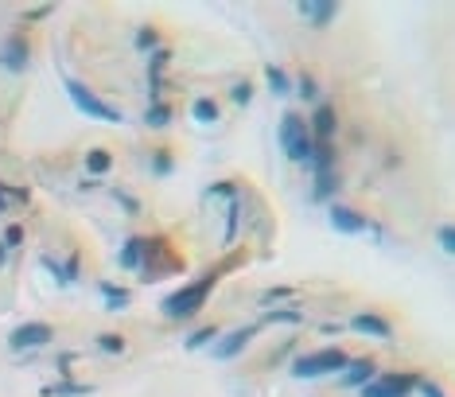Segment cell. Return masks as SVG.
<instances>
[{
	"instance_id": "1",
	"label": "cell",
	"mask_w": 455,
	"mask_h": 397,
	"mask_svg": "<svg viewBox=\"0 0 455 397\" xmlns=\"http://www.w3.org/2000/svg\"><path fill=\"white\" fill-rule=\"evenodd\" d=\"M218 277H222V269H211V272H203L195 284H183L179 292H172L164 304H160V308H164V316H167V319H187V316H195V311L206 304L211 288L218 284Z\"/></svg>"
},
{
	"instance_id": "2",
	"label": "cell",
	"mask_w": 455,
	"mask_h": 397,
	"mask_svg": "<svg viewBox=\"0 0 455 397\" xmlns=\"http://www.w3.org/2000/svg\"><path fill=\"white\" fill-rule=\"evenodd\" d=\"M63 86H66V93H71V101H74V109H78V113L94 117V121H105V125H117V121H121V109H113L110 101H102L94 90H86V86H82L78 78L66 74V78H63Z\"/></svg>"
},
{
	"instance_id": "3",
	"label": "cell",
	"mask_w": 455,
	"mask_h": 397,
	"mask_svg": "<svg viewBox=\"0 0 455 397\" xmlns=\"http://www.w3.org/2000/svg\"><path fill=\"white\" fill-rule=\"evenodd\" d=\"M280 148L288 152V160L296 163H307V156H312V132H307V121L300 113H284L280 117Z\"/></svg>"
},
{
	"instance_id": "4",
	"label": "cell",
	"mask_w": 455,
	"mask_h": 397,
	"mask_svg": "<svg viewBox=\"0 0 455 397\" xmlns=\"http://www.w3.org/2000/svg\"><path fill=\"white\" fill-rule=\"evenodd\" d=\"M346 362H350V355H346V350L327 347V350L300 355L296 362H292V374H296V378H323V374H331V370H343Z\"/></svg>"
},
{
	"instance_id": "5",
	"label": "cell",
	"mask_w": 455,
	"mask_h": 397,
	"mask_svg": "<svg viewBox=\"0 0 455 397\" xmlns=\"http://www.w3.org/2000/svg\"><path fill=\"white\" fill-rule=\"evenodd\" d=\"M179 257L172 253V246H167L164 238H144V261H141V269H144V280H160V277H167V272H179Z\"/></svg>"
},
{
	"instance_id": "6",
	"label": "cell",
	"mask_w": 455,
	"mask_h": 397,
	"mask_svg": "<svg viewBox=\"0 0 455 397\" xmlns=\"http://www.w3.org/2000/svg\"><path fill=\"white\" fill-rule=\"evenodd\" d=\"M416 374H374L362 386V397H408L416 389Z\"/></svg>"
},
{
	"instance_id": "7",
	"label": "cell",
	"mask_w": 455,
	"mask_h": 397,
	"mask_svg": "<svg viewBox=\"0 0 455 397\" xmlns=\"http://www.w3.org/2000/svg\"><path fill=\"white\" fill-rule=\"evenodd\" d=\"M55 339V327L51 323H20L16 331L8 335V347L16 350V355H24V350H40V347H47V343Z\"/></svg>"
},
{
	"instance_id": "8",
	"label": "cell",
	"mask_w": 455,
	"mask_h": 397,
	"mask_svg": "<svg viewBox=\"0 0 455 397\" xmlns=\"http://www.w3.org/2000/svg\"><path fill=\"white\" fill-rule=\"evenodd\" d=\"M28 62H32V47H28L24 35H8L0 43V67L12 70V74H24Z\"/></svg>"
},
{
	"instance_id": "9",
	"label": "cell",
	"mask_w": 455,
	"mask_h": 397,
	"mask_svg": "<svg viewBox=\"0 0 455 397\" xmlns=\"http://www.w3.org/2000/svg\"><path fill=\"white\" fill-rule=\"evenodd\" d=\"M257 335V327H237L234 335H226V339L214 347V358H222V362H230V358H237L245 347H249V339Z\"/></svg>"
},
{
	"instance_id": "10",
	"label": "cell",
	"mask_w": 455,
	"mask_h": 397,
	"mask_svg": "<svg viewBox=\"0 0 455 397\" xmlns=\"http://www.w3.org/2000/svg\"><path fill=\"white\" fill-rule=\"evenodd\" d=\"M374 358H350V362L343 366V386H350V389H362L370 378H374Z\"/></svg>"
},
{
	"instance_id": "11",
	"label": "cell",
	"mask_w": 455,
	"mask_h": 397,
	"mask_svg": "<svg viewBox=\"0 0 455 397\" xmlns=\"http://www.w3.org/2000/svg\"><path fill=\"white\" fill-rule=\"evenodd\" d=\"M366 226H370V222L358 214V210H350V207H331V230H338V234H362Z\"/></svg>"
},
{
	"instance_id": "12",
	"label": "cell",
	"mask_w": 455,
	"mask_h": 397,
	"mask_svg": "<svg viewBox=\"0 0 455 397\" xmlns=\"http://www.w3.org/2000/svg\"><path fill=\"white\" fill-rule=\"evenodd\" d=\"M307 163H312V176H327V171H335V144H331V140H312V156H307Z\"/></svg>"
},
{
	"instance_id": "13",
	"label": "cell",
	"mask_w": 455,
	"mask_h": 397,
	"mask_svg": "<svg viewBox=\"0 0 455 397\" xmlns=\"http://www.w3.org/2000/svg\"><path fill=\"white\" fill-rule=\"evenodd\" d=\"M300 16H307L312 28H327V23L338 16V4H331V0H304V4H300Z\"/></svg>"
},
{
	"instance_id": "14",
	"label": "cell",
	"mask_w": 455,
	"mask_h": 397,
	"mask_svg": "<svg viewBox=\"0 0 455 397\" xmlns=\"http://www.w3.org/2000/svg\"><path fill=\"white\" fill-rule=\"evenodd\" d=\"M335 129H338L335 109H331V105H319V109L312 113V129H307V132H312V140H331V137H335Z\"/></svg>"
},
{
	"instance_id": "15",
	"label": "cell",
	"mask_w": 455,
	"mask_h": 397,
	"mask_svg": "<svg viewBox=\"0 0 455 397\" xmlns=\"http://www.w3.org/2000/svg\"><path fill=\"white\" fill-rule=\"evenodd\" d=\"M350 327L362 331V335H374V339H393V327L385 323L382 316H370V311H358V316L350 319Z\"/></svg>"
},
{
	"instance_id": "16",
	"label": "cell",
	"mask_w": 455,
	"mask_h": 397,
	"mask_svg": "<svg viewBox=\"0 0 455 397\" xmlns=\"http://www.w3.org/2000/svg\"><path fill=\"white\" fill-rule=\"evenodd\" d=\"M102 296H105V308L110 311H125L129 304H133V292H129V288H117V284H110V280H102Z\"/></svg>"
},
{
	"instance_id": "17",
	"label": "cell",
	"mask_w": 455,
	"mask_h": 397,
	"mask_svg": "<svg viewBox=\"0 0 455 397\" xmlns=\"http://www.w3.org/2000/svg\"><path fill=\"white\" fill-rule=\"evenodd\" d=\"M117 261H121V269H141V261H144V238H125Z\"/></svg>"
},
{
	"instance_id": "18",
	"label": "cell",
	"mask_w": 455,
	"mask_h": 397,
	"mask_svg": "<svg viewBox=\"0 0 455 397\" xmlns=\"http://www.w3.org/2000/svg\"><path fill=\"white\" fill-rule=\"evenodd\" d=\"M94 386H82V381H59V386H43V397H90Z\"/></svg>"
},
{
	"instance_id": "19",
	"label": "cell",
	"mask_w": 455,
	"mask_h": 397,
	"mask_svg": "<svg viewBox=\"0 0 455 397\" xmlns=\"http://www.w3.org/2000/svg\"><path fill=\"white\" fill-rule=\"evenodd\" d=\"M338 191V176L327 171V176H315V187H312V202H327L331 195Z\"/></svg>"
},
{
	"instance_id": "20",
	"label": "cell",
	"mask_w": 455,
	"mask_h": 397,
	"mask_svg": "<svg viewBox=\"0 0 455 397\" xmlns=\"http://www.w3.org/2000/svg\"><path fill=\"white\" fill-rule=\"evenodd\" d=\"M237 222H242V199L234 195V199H230V207H226V234H222V241H226V246L237 238Z\"/></svg>"
},
{
	"instance_id": "21",
	"label": "cell",
	"mask_w": 455,
	"mask_h": 397,
	"mask_svg": "<svg viewBox=\"0 0 455 397\" xmlns=\"http://www.w3.org/2000/svg\"><path fill=\"white\" fill-rule=\"evenodd\" d=\"M191 113H195V121L214 125V121H218V101H214V98H199L195 105H191Z\"/></svg>"
},
{
	"instance_id": "22",
	"label": "cell",
	"mask_w": 455,
	"mask_h": 397,
	"mask_svg": "<svg viewBox=\"0 0 455 397\" xmlns=\"http://www.w3.org/2000/svg\"><path fill=\"white\" fill-rule=\"evenodd\" d=\"M265 78H268V90H273L276 98H284V93H292V82H288V74H284L280 67H265Z\"/></svg>"
},
{
	"instance_id": "23",
	"label": "cell",
	"mask_w": 455,
	"mask_h": 397,
	"mask_svg": "<svg viewBox=\"0 0 455 397\" xmlns=\"http://www.w3.org/2000/svg\"><path fill=\"white\" fill-rule=\"evenodd\" d=\"M167 121H172V109H167L164 101H152V105L144 109V125H152V129H164Z\"/></svg>"
},
{
	"instance_id": "24",
	"label": "cell",
	"mask_w": 455,
	"mask_h": 397,
	"mask_svg": "<svg viewBox=\"0 0 455 397\" xmlns=\"http://www.w3.org/2000/svg\"><path fill=\"white\" fill-rule=\"evenodd\" d=\"M86 168H90V176H105V171L113 168V156L105 152V148H94V152L86 156Z\"/></svg>"
},
{
	"instance_id": "25",
	"label": "cell",
	"mask_w": 455,
	"mask_h": 397,
	"mask_svg": "<svg viewBox=\"0 0 455 397\" xmlns=\"http://www.w3.org/2000/svg\"><path fill=\"white\" fill-rule=\"evenodd\" d=\"M304 319V311H296V308H273V311H265V323H300Z\"/></svg>"
},
{
	"instance_id": "26",
	"label": "cell",
	"mask_w": 455,
	"mask_h": 397,
	"mask_svg": "<svg viewBox=\"0 0 455 397\" xmlns=\"http://www.w3.org/2000/svg\"><path fill=\"white\" fill-rule=\"evenodd\" d=\"M172 168H175L172 152H167V148H160V152L152 156V171H156V176H172Z\"/></svg>"
},
{
	"instance_id": "27",
	"label": "cell",
	"mask_w": 455,
	"mask_h": 397,
	"mask_svg": "<svg viewBox=\"0 0 455 397\" xmlns=\"http://www.w3.org/2000/svg\"><path fill=\"white\" fill-rule=\"evenodd\" d=\"M218 335V327H199L195 335H187V350H199V347H206V343Z\"/></svg>"
},
{
	"instance_id": "28",
	"label": "cell",
	"mask_w": 455,
	"mask_h": 397,
	"mask_svg": "<svg viewBox=\"0 0 455 397\" xmlns=\"http://www.w3.org/2000/svg\"><path fill=\"white\" fill-rule=\"evenodd\" d=\"M98 347L105 350V355H125V339H121V335H102V339H98Z\"/></svg>"
},
{
	"instance_id": "29",
	"label": "cell",
	"mask_w": 455,
	"mask_h": 397,
	"mask_svg": "<svg viewBox=\"0 0 455 397\" xmlns=\"http://www.w3.org/2000/svg\"><path fill=\"white\" fill-rule=\"evenodd\" d=\"M136 47H141V51H156V47H160L156 28H141V31H136Z\"/></svg>"
},
{
	"instance_id": "30",
	"label": "cell",
	"mask_w": 455,
	"mask_h": 397,
	"mask_svg": "<svg viewBox=\"0 0 455 397\" xmlns=\"http://www.w3.org/2000/svg\"><path fill=\"white\" fill-rule=\"evenodd\" d=\"M230 98H234V105H249V101H253V86L249 82H234Z\"/></svg>"
},
{
	"instance_id": "31",
	"label": "cell",
	"mask_w": 455,
	"mask_h": 397,
	"mask_svg": "<svg viewBox=\"0 0 455 397\" xmlns=\"http://www.w3.org/2000/svg\"><path fill=\"white\" fill-rule=\"evenodd\" d=\"M288 296H292L288 284H276V288H265V292H261V304H276V300H288Z\"/></svg>"
},
{
	"instance_id": "32",
	"label": "cell",
	"mask_w": 455,
	"mask_h": 397,
	"mask_svg": "<svg viewBox=\"0 0 455 397\" xmlns=\"http://www.w3.org/2000/svg\"><path fill=\"white\" fill-rule=\"evenodd\" d=\"M296 93H300V98H304V101H312L315 93H319V86H315V78H312V74H304V78H300V86H296Z\"/></svg>"
},
{
	"instance_id": "33",
	"label": "cell",
	"mask_w": 455,
	"mask_h": 397,
	"mask_svg": "<svg viewBox=\"0 0 455 397\" xmlns=\"http://www.w3.org/2000/svg\"><path fill=\"white\" fill-rule=\"evenodd\" d=\"M436 238H439V249H444V253H455V230L451 226H439Z\"/></svg>"
},
{
	"instance_id": "34",
	"label": "cell",
	"mask_w": 455,
	"mask_h": 397,
	"mask_svg": "<svg viewBox=\"0 0 455 397\" xmlns=\"http://www.w3.org/2000/svg\"><path fill=\"white\" fill-rule=\"evenodd\" d=\"M113 199H117L121 207L129 210V214H141V202H136V195H129V191H113Z\"/></svg>"
},
{
	"instance_id": "35",
	"label": "cell",
	"mask_w": 455,
	"mask_h": 397,
	"mask_svg": "<svg viewBox=\"0 0 455 397\" xmlns=\"http://www.w3.org/2000/svg\"><path fill=\"white\" fill-rule=\"evenodd\" d=\"M20 241H24V226H16V222H12L8 230H4V246H8V249H16Z\"/></svg>"
},
{
	"instance_id": "36",
	"label": "cell",
	"mask_w": 455,
	"mask_h": 397,
	"mask_svg": "<svg viewBox=\"0 0 455 397\" xmlns=\"http://www.w3.org/2000/svg\"><path fill=\"white\" fill-rule=\"evenodd\" d=\"M74 280H78V253L63 265V284H74Z\"/></svg>"
},
{
	"instance_id": "37",
	"label": "cell",
	"mask_w": 455,
	"mask_h": 397,
	"mask_svg": "<svg viewBox=\"0 0 455 397\" xmlns=\"http://www.w3.org/2000/svg\"><path fill=\"white\" fill-rule=\"evenodd\" d=\"M211 195H226V199H234V183H230V179H218V183H211Z\"/></svg>"
},
{
	"instance_id": "38",
	"label": "cell",
	"mask_w": 455,
	"mask_h": 397,
	"mask_svg": "<svg viewBox=\"0 0 455 397\" xmlns=\"http://www.w3.org/2000/svg\"><path fill=\"white\" fill-rule=\"evenodd\" d=\"M43 269H47V272H51V277H55V280H59V284H63V265H59V261H55V257H43Z\"/></svg>"
},
{
	"instance_id": "39",
	"label": "cell",
	"mask_w": 455,
	"mask_h": 397,
	"mask_svg": "<svg viewBox=\"0 0 455 397\" xmlns=\"http://www.w3.org/2000/svg\"><path fill=\"white\" fill-rule=\"evenodd\" d=\"M416 389H420L424 397H444V389H439V386H432V381H424V378L416 381Z\"/></svg>"
},
{
	"instance_id": "40",
	"label": "cell",
	"mask_w": 455,
	"mask_h": 397,
	"mask_svg": "<svg viewBox=\"0 0 455 397\" xmlns=\"http://www.w3.org/2000/svg\"><path fill=\"white\" fill-rule=\"evenodd\" d=\"M43 16H51V8H35V12H28L24 20H28V23H35V20H43Z\"/></svg>"
},
{
	"instance_id": "41",
	"label": "cell",
	"mask_w": 455,
	"mask_h": 397,
	"mask_svg": "<svg viewBox=\"0 0 455 397\" xmlns=\"http://www.w3.org/2000/svg\"><path fill=\"white\" fill-rule=\"evenodd\" d=\"M4 257H8V246H0V265H4Z\"/></svg>"
}]
</instances>
